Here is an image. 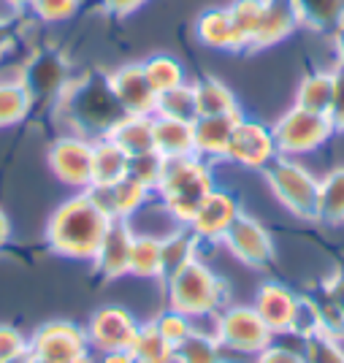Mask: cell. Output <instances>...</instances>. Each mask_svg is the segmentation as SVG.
<instances>
[{
	"label": "cell",
	"instance_id": "cell-1",
	"mask_svg": "<svg viewBox=\"0 0 344 363\" xmlns=\"http://www.w3.org/2000/svg\"><path fill=\"white\" fill-rule=\"evenodd\" d=\"M109 225L111 220L92 203V198L84 190H79L52 212L44 228L46 247L55 255L90 263L104 242Z\"/></svg>",
	"mask_w": 344,
	"mask_h": 363
},
{
	"label": "cell",
	"instance_id": "cell-2",
	"mask_svg": "<svg viewBox=\"0 0 344 363\" xmlns=\"http://www.w3.org/2000/svg\"><path fill=\"white\" fill-rule=\"evenodd\" d=\"M55 106L60 108L62 120L71 122L68 133H79L87 138H104L114 128V122L125 114L109 87V76L98 74L79 76V79L71 76L60 98L55 101Z\"/></svg>",
	"mask_w": 344,
	"mask_h": 363
},
{
	"label": "cell",
	"instance_id": "cell-3",
	"mask_svg": "<svg viewBox=\"0 0 344 363\" xmlns=\"http://www.w3.org/2000/svg\"><path fill=\"white\" fill-rule=\"evenodd\" d=\"M214 187H217L214 163L198 155H190V157L165 160V171L155 196L163 203L165 214L171 217L174 225H187L193 220L195 209L201 206V201Z\"/></svg>",
	"mask_w": 344,
	"mask_h": 363
},
{
	"label": "cell",
	"instance_id": "cell-4",
	"mask_svg": "<svg viewBox=\"0 0 344 363\" xmlns=\"http://www.w3.org/2000/svg\"><path fill=\"white\" fill-rule=\"evenodd\" d=\"M163 285L168 306L184 312L190 320L214 318L228 306V282L220 274L211 272L201 257H195L187 266H182L179 272L165 277Z\"/></svg>",
	"mask_w": 344,
	"mask_h": 363
},
{
	"label": "cell",
	"instance_id": "cell-5",
	"mask_svg": "<svg viewBox=\"0 0 344 363\" xmlns=\"http://www.w3.org/2000/svg\"><path fill=\"white\" fill-rule=\"evenodd\" d=\"M274 198L299 220H317V190L320 179L309 168L299 163V157L277 155L260 171Z\"/></svg>",
	"mask_w": 344,
	"mask_h": 363
},
{
	"label": "cell",
	"instance_id": "cell-6",
	"mask_svg": "<svg viewBox=\"0 0 344 363\" xmlns=\"http://www.w3.org/2000/svg\"><path fill=\"white\" fill-rule=\"evenodd\" d=\"M271 133H274L279 155L301 157V155L320 150L336 130H333V122L328 120V114L290 106L279 120L271 125Z\"/></svg>",
	"mask_w": 344,
	"mask_h": 363
},
{
	"label": "cell",
	"instance_id": "cell-7",
	"mask_svg": "<svg viewBox=\"0 0 344 363\" xmlns=\"http://www.w3.org/2000/svg\"><path fill=\"white\" fill-rule=\"evenodd\" d=\"M214 336L225 352L253 355V358L277 339L253 306H236V303H228L223 312H217Z\"/></svg>",
	"mask_w": 344,
	"mask_h": 363
},
{
	"label": "cell",
	"instance_id": "cell-8",
	"mask_svg": "<svg viewBox=\"0 0 344 363\" xmlns=\"http://www.w3.org/2000/svg\"><path fill=\"white\" fill-rule=\"evenodd\" d=\"M92 355L87 331L74 320H49L30 333V363H76Z\"/></svg>",
	"mask_w": 344,
	"mask_h": 363
},
{
	"label": "cell",
	"instance_id": "cell-9",
	"mask_svg": "<svg viewBox=\"0 0 344 363\" xmlns=\"http://www.w3.org/2000/svg\"><path fill=\"white\" fill-rule=\"evenodd\" d=\"M279 155L277 141L271 133V125L260 120H250L241 114L225 152V163H233L247 171H263Z\"/></svg>",
	"mask_w": 344,
	"mask_h": 363
},
{
	"label": "cell",
	"instance_id": "cell-10",
	"mask_svg": "<svg viewBox=\"0 0 344 363\" xmlns=\"http://www.w3.org/2000/svg\"><path fill=\"white\" fill-rule=\"evenodd\" d=\"M46 163L65 187L87 190L92 182V138L62 133L49 144Z\"/></svg>",
	"mask_w": 344,
	"mask_h": 363
},
{
	"label": "cell",
	"instance_id": "cell-11",
	"mask_svg": "<svg viewBox=\"0 0 344 363\" xmlns=\"http://www.w3.org/2000/svg\"><path fill=\"white\" fill-rule=\"evenodd\" d=\"M220 244L250 269H266L274 260V242H271L269 228L244 212L233 220V225L228 228Z\"/></svg>",
	"mask_w": 344,
	"mask_h": 363
},
{
	"label": "cell",
	"instance_id": "cell-12",
	"mask_svg": "<svg viewBox=\"0 0 344 363\" xmlns=\"http://www.w3.org/2000/svg\"><path fill=\"white\" fill-rule=\"evenodd\" d=\"M138 320L125 306H101L92 312L84 331L92 352H114V350H131L138 331Z\"/></svg>",
	"mask_w": 344,
	"mask_h": 363
},
{
	"label": "cell",
	"instance_id": "cell-13",
	"mask_svg": "<svg viewBox=\"0 0 344 363\" xmlns=\"http://www.w3.org/2000/svg\"><path fill=\"white\" fill-rule=\"evenodd\" d=\"M84 193L109 220H133L155 196L147 184H141L131 174H125L111 184H90Z\"/></svg>",
	"mask_w": 344,
	"mask_h": 363
},
{
	"label": "cell",
	"instance_id": "cell-14",
	"mask_svg": "<svg viewBox=\"0 0 344 363\" xmlns=\"http://www.w3.org/2000/svg\"><path fill=\"white\" fill-rule=\"evenodd\" d=\"M244 212L239 198L225 187H214L209 196L201 201V206L195 209L193 220L187 228L195 233V239L201 244H220L228 228L233 225V220Z\"/></svg>",
	"mask_w": 344,
	"mask_h": 363
},
{
	"label": "cell",
	"instance_id": "cell-15",
	"mask_svg": "<svg viewBox=\"0 0 344 363\" xmlns=\"http://www.w3.org/2000/svg\"><path fill=\"white\" fill-rule=\"evenodd\" d=\"M19 79L25 82V87L30 90L33 101H57L60 92L65 90L68 84V62L62 60L57 52H35L33 57L25 60L22 71H19Z\"/></svg>",
	"mask_w": 344,
	"mask_h": 363
},
{
	"label": "cell",
	"instance_id": "cell-16",
	"mask_svg": "<svg viewBox=\"0 0 344 363\" xmlns=\"http://www.w3.org/2000/svg\"><path fill=\"white\" fill-rule=\"evenodd\" d=\"M109 87L125 114H155L157 92L152 90V84L147 82L141 62H128V65H120L117 71H111Z\"/></svg>",
	"mask_w": 344,
	"mask_h": 363
},
{
	"label": "cell",
	"instance_id": "cell-17",
	"mask_svg": "<svg viewBox=\"0 0 344 363\" xmlns=\"http://www.w3.org/2000/svg\"><path fill=\"white\" fill-rule=\"evenodd\" d=\"M135 230L128 220H111L104 242L92 257V269L104 279H120L131 274V247H133Z\"/></svg>",
	"mask_w": 344,
	"mask_h": 363
},
{
	"label": "cell",
	"instance_id": "cell-18",
	"mask_svg": "<svg viewBox=\"0 0 344 363\" xmlns=\"http://www.w3.org/2000/svg\"><path fill=\"white\" fill-rule=\"evenodd\" d=\"M296 306H299V293L282 285V282L260 285L253 303V309L269 325V331L274 336H287L290 333L293 318H296Z\"/></svg>",
	"mask_w": 344,
	"mask_h": 363
},
{
	"label": "cell",
	"instance_id": "cell-19",
	"mask_svg": "<svg viewBox=\"0 0 344 363\" xmlns=\"http://www.w3.org/2000/svg\"><path fill=\"white\" fill-rule=\"evenodd\" d=\"M296 28H301V19L293 0H266L260 25L253 38V49H269V46L282 44L287 35H293Z\"/></svg>",
	"mask_w": 344,
	"mask_h": 363
},
{
	"label": "cell",
	"instance_id": "cell-20",
	"mask_svg": "<svg viewBox=\"0 0 344 363\" xmlns=\"http://www.w3.org/2000/svg\"><path fill=\"white\" fill-rule=\"evenodd\" d=\"M241 114H228V117H198L193 122L195 133V155L209 160V163H223L228 141L236 128Z\"/></svg>",
	"mask_w": 344,
	"mask_h": 363
},
{
	"label": "cell",
	"instance_id": "cell-21",
	"mask_svg": "<svg viewBox=\"0 0 344 363\" xmlns=\"http://www.w3.org/2000/svg\"><path fill=\"white\" fill-rule=\"evenodd\" d=\"M152 130H155V150L160 152L165 160H177V157H190V155H195L193 122L155 114L152 117Z\"/></svg>",
	"mask_w": 344,
	"mask_h": 363
},
{
	"label": "cell",
	"instance_id": "cell-22",
	"mask_svg": "<svg viewBox=\"0 0 344 363\" xmlns=\"http://www.w3.org/2000/svg\"><path fill=\"white\" fill-rule=\"evenodd\" d=\"M152 117L155 114H122L120 120L114 122V128L106 133V138H111L122 152H128V157L155 150Z\"/></svg>",
	"mask_w": 344,
	"mask_h": 363
},
{
	"label": "cell",
	"instance_id": "cell-23",
	"mask_svg": "<svg viewBox=\"0 0 344 363\" xmlns=\"http://www.w3.org/2000/svg\"><path fill=\"white\" fill-rule=\"evenodd\" d=\"M195 90V108L198 117H228V114H241L239 101L233 90L220 82L217 76H201L193 84Z\"/></svg>",
	"mask_w": 344,
	"mask_h": 363
},
{
	"label": "cell",
	"instance_id": "cell-24",
	"mask_svg": "<svg viewBox=\"0 0 344 363\" xmlns=\"http://www.w3.org/2000/svg\"><path fill=\"white\" fill-rule=\"evenodd\" d=\"M128 152H122L111 138H92V182L90 184H111L128 174Z\"/></svg>",
	"mask_w": 344,
	"mask_h": 363
},
{
	"label": "cell",
	"instance_id": "cell-25",
	"mask_svg": "<svg viewBox=\"0 0 344 363\" xmlns=\"http://www.w3.org/2000/svg\"><path fill=\"white\" fill-rule=\"evenodd\" d=\"M195 38L209 49H220V52H236V41H233V25L228 9H206L195 19Z\"/></svg>",
	"mask_w": 344,
	"mask_h": 363
},
{
	"label": "cell",
	"instance_id": "cell-26",
	"mask_svg": "<svg viewBox=\"0 0 344 363\" xmlns=\"http://www.w3.org/2000/svg\"><path fill=\"white\" fill-rule=\"evenodd\" d=\"M331 90H333V68H314V71L301 76L299 87H296V98H293V106L328 114Z\"/></svg>",
	"mask_w": 344,
	"mask_h": 363
},
{
	"label": "cell",
	"instance_id": "cell-27",
	"mask_svg": "<svg viewBox=\"0 0 344 363\" xmlns=\"http://www.w3.org/2000/svg\"><path fill=\"white\" fill-rule=\"evenodd\" d=\"M201 242L195 239V233L187 225H174L165 236H160V250H163V279L179 272L182 266H187L190 260L198 257Z\"/></svg>",
	"mask_w": 344,
	"mask_h": 363
},
{
	"label": "cell",
	"instance_id": "cell-28",
	"mask_svg": "<svg viewBox=\"0 0 344 363\" xmlns=\"http://www.w3.org/2000/svg\"><path fill=\"white\" fill-rule=\"evenodd\" d=\"M317 223H326V225H342L344 223V166L331 168L320 179Z\"/></svg>",
	"mask_w": 344,
	"mask_h": 363
},
{
	"label": "cell",
	"instance_id": "cell-29",
	"mask_svg": "<svg viewBox=\"0 0 344 363\" xmlns=\"http://www.w3.org/2000/svg\"><path fill=\"white\" fill-rule=\"evenodd\" d=\"M35 101L25 82L16 79H0V128H14L28 120Z\"/></svg>",
	"mask_w": 344,
	"mask_h": 363
},
{
	"label": "cell",
	"instance_id": "cell-30",
	"mask_svg": "<svg viewBox=\"0 0 344 363\" xmlns=\"http://www.w3.org/2000/svg\"><path fill=\"white\" fill-rule=\"evenodd\" d=\"M131 277L138 279H160L163 282V250L160 236L135 233L131 247Z\"/></svg>",
	"mask_w": 344,
	"mask_h": 363
},
{
	"label": "cell",
	"instance_id": "cell-31",
	"mask_svg": "<svg viewBox=\"0 0 344 363\" xmlns=\"http://www.w3.org/2000/svg\"><path fill=\"white\" fill-rule=\"evenodd\" d=\"M174 363H228L217 336L204 328H193L187 339L174 347Z\"/></svg>",
	"mask_w": 344,
	"mask_h": 363
},
{
	"label": "cell",
	"instance_id": "cell-32",
	"mask_svg": "<svg viewBox=\"0 0 344 363\" xmlns=\"http://www.w3.org/2000/svg\"><path fill=\"white\" fill-rule=\"evenodd\" d=\"M263 6H266V0H231V6H225L231 25H233L236 52L253 49V38L260 25V16H263Z\"/></svg>",
	"mask_w": 344,
	"mask_h": 363
},
{
	"label": "cell",
	"instance_id": "cell-33",
	"mask_svg": "<svg viewBox=\"0 0 344 363\" xmlns=\"http://www.w3.org/2000/svg\"><path fill=\"white\" fill-rule=\"evenodd\" d=\"M301 25L317 33H333L344 22V0H293Z\"/></svg>",
	"mask_w": 344,
	"mask_h": 363
},
{
	"label": "cell",
	"instance_id": "cell-34",
	"mask_svg": "<svg viewBox=\"0 0 344 363\" xmlns=\"http://www.w3.org/2000/svg\"><path fill=\"white\" fill-rule=\"evenodd\" d=\"M135 363H174V347L165 342L152 323H141L131 345Z\"/></svg>",
	"mask_w": 344,
	"mask_h": 363
},
{
	"label": "cell",
	"instance_id": "cell-35",
	"mask_svg": "<svg viewBox=\"0 0 344 363\" xmlns=\"http://www.w3.org/2000/svg\"><path fill=\"white\" fill-rule=\"evenodd\" d=\"M141 71H144L147 82H150L152 90L157 92V95L187 82L182 62L177 57H171V55H152V57H147V60L141 62Z\"/></svg>",
	"mask_w": 344,
	"mask_h": 363
},
{
	"label": "cell",
	"instance_id": "cell-36",
	"mask_svg": "<svg viewBox=\"0 0 344 363\" xmlns=\"http://www.w3.org/2000/svg\"><path fill=\"white\" fill-rule=\"evenodd\" d=\"M155 114L160 117H174V120L195 122L198 120V108H195V90L193 84H179L157 95V108Z\"/></svg>",
	"mask_w": 344,
	"mask_h": 363
},
{
	"label": "cell",
	"instance_id": "cell-37",
	"mask_svg": "<svg viewBox=\"0 0 344 363\" xmlns=\"http://www.w3.org/2000/svg\"><path fill=\"white\" fill-rule=\"evenodd\" d=\"M301 352L306 363H344V342L323 331L301 339Z\"/></svg>",
	"mask_w": 344,
	"mask_h": 363
},
{
	"label": "cell",
	"instance_id": "cell-38",
	"mask_svg": "<svg viewBox=\"0 0 344 363\" xmlns=\"http://www.w3.org/2000/svg\"><path fill=\"white\" fill-rule=\"evenodd\" d=\"M150 323L160 331V336H163L171 347H177L182 339H187L195 328L193 320L187 318L184 312H179V309H174V306H165L163 312H157Z\"/></svg>",
	"mask_w": 344,
	"mask_h": 363
},
{
	"label": "cell",
	"instance_id": "cell-39",
	"mask_svg": "<svg viewBox=\"0 0 344 363\" xmlns=\"http://www.w3.org/2000/svg\"><path fill=\"white\" fill-rule=\"evenodd\" d=\"M163 171H165V157L157 150L133 155V157H131V163H128V174H131V177H135L141 184H147L152 193L157 190Z\"/></svg>",
	"mask_w": 344,
	"mask_h": 363
},
{
	"label": "cell",
	"instance_id": "cell-40",
	"mask_svg": "<svg viewBox=\"0 0 344 363\" xmlns=\"http://www.w3.org/2000/svg\"><path fill=\"white\" fill-rule=\"evenodd\" d=\"M82 9V0H30V11L38 22L46 25H55V22H65L71 16L79 14Z\"/></svg>",
	"mask_w": 344,
	"mask_h": 363
},
{
	"label": "cell",
	"instance_id": "cell-41",
	"mask_svg": "<svg viewBox=\"0 0 344 363\" xmlns=\"http://www.w3.org/2000/svg\"><path fill=\"white\" fill-rule=\"evenodd\" d=\"M320 331V306L314 296H299V306H296V318H293V328L287 336H296V339H306L312 333Z\"/></svg>",
	"mask_w": 344,
	"mask_h": 363
},
{
	"label": "cell",
	"instance_id": "cell-42",
	"mask_svg": "<svg viewBox=\"0 0 344 363\" xmlns=\"http://www.w3.org/2000/svg\"><path fill=\"white\" fill-rule=\"evenodd\" d=\"M28 347H30V336L28 333L11 325V323H0V363L25 358Z\"/></svg>",
	"mask_w": 344,
	"mask_h": 363
},
{
	"label": "cell",
	"instance_id": "cell-43",
	"mask_svg": "<svg viewBox=\"0 0 344 363\" xmlns=\"http://www.w3.org/2000/svg\"><path fill=\"white\" fill-rule=\"evenodd\" d=\"M328 120L333 122V130L344 133V68H333V90H331Z\"/></svg>",
	"mask_w": 344,
	"mask_h": 363
},
{
	"label": "cell",
	"instance_id": "cell-44",
	"mask_svg": "<svg viewBox=\"0 0 344 363\" xmlns=\"http://www.w3.org/2000/svg\"><path fill=\"white\" fill-rule=\"evenodd\" d=\"M255 363H306L304 361V352L299 347H290V345H277L271 342L266 350H260L255 355Z\"/></svg>",
	"mask_w": 344,
	"mask_h": 363
},
{
	"label": "cell",
	"instance_id": "cell-45",
	"mask_svg": "<svg viewBox=\"0 0 344 363\" xmlns=\"http://www.w3.org/2000/svg\"><path fill=\"white\" fill-rule=\"evenodd\" d=\"M326 298H328L339 312L344 315V272H336L331 274L328 279L323 282V290H320Z\"/></svg>",
	"mask_w": 344,
	"mask_h": 363
},
{
	"label": "cell",
	"instance_id": "cell-46",
	"mask_svg": "<svg viewBox=\"0 0 344 363\" xmlns=\"http://www.w3.org/2000/svg\"><path fill=\"white\" fill-rule=\"evenodd\" d=\"M147 0H101L106 14H114V16H128L135 14Z\"/></svg>",
	"mask_w": 344,
	"mask_h": 363
},
{
	"label": "cell",
	"instance_id": "cell-47",
	"mask_svg": "<svg viewBox=\"0 0 344 363\" xmlns=\"http://www.w3.org/2000/svg\"><path fill=\"white\" fill-rule=\"evenodd\" d=\"M333 35V55H336V68H344V22L331 33Z\"/></svg>",
	"mask_w": 344,
	"mask_h": 363
},
{
	"label": "cell",
	"instance_id": "cell-48",
	"mask_svg": "<svg viewBox=\"0 0 344 363\" xmlns=\"http://www.w3.org/2000/svg\"><path fill=\"white\" fill-rule=\"evenodd\" d=\"M98 363H135L131 350H114V352H101Z\"/></svg>",
	"mask_w": 344,
	"mask_h": 363
},
{
	"label": "cell",
	"instance_id": "cell-49",
	"mask_svg": "<svg viewBox=\"0 0 344 363\" xmlns=\"http://www.w3.org/2000/svg\"><path fill=\"white\" fill-rule=\"evenodd\" d=\"M11 41H14V33L9 30V22H6V19H0V57L9 52Z\"/></svg>",
	"mask_w": 344,
	"mask_h": 363
},
{
	"label": "cell",
	"instance_id": "cell-50",
	"mask_svg": "<svg viewBox=\"0 0 344 363\" xmlns=\"http://www.w3.org/2000/svg\"><path fill=\"white\" fill-rule=\"evenodd\" d=\"M3 6H6V11L9 14H22V11H28L30 9V0H0Z\"/></svg>",
	"mask_w": 344,
	"mask_h": 363
},
{
	"label": "cell",
	"instance_id": "cell-51",
	"mask_svg": "<svg viewBox=\"0 0 344 363\" xmlns=\"http://www.w3.org/2000/svg\"><path fill=\"white\" fill-rule=\"evenodd\" d=\"M11 239V223H9V217L6 212L0 209V247H6V242Z\"/></svg>",
	"mask_w": 344,
	"mask_h": 363
},
{
	"label": "cell",
	"instance_id": "cell-52",
	"mask_svg": "<svg viewBox=\"0 0 344 363\" xmlns=\"http://www.w3.org/2000/svg\"><path fill=\"white\" fill-rule=\"evenodd\" d=\"M9 363H30V361H28V355H25V358H16V361H9Z\"/></svg>",
	"mask_w": 344,
	"mask_h": 363
}]
</instances>
